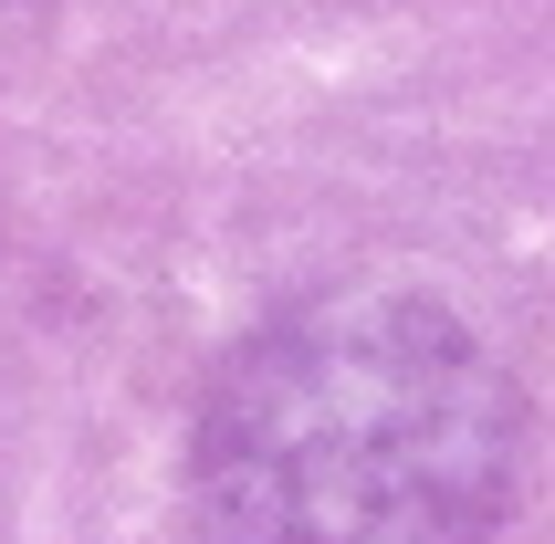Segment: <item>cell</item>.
<instances>
[{"instance_id": "cell-1", "label": "cell", "mask_w": 555, "mask_h": 544, "mask_svg": "<svg viewBox=\"0 0 555 544\" xmlns=\"http://www.w3.org/2000/svg\"><path fill=\"white\" fill-rule=\"evenodd\" d=\"M514 471V398L430 303H325L210 398L199 492L231 544H472Z\"/></svg>"}]
</instances>
